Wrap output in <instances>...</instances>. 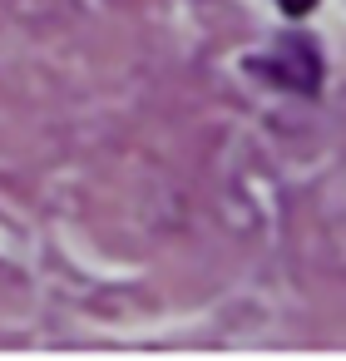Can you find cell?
<instances>
[{
  "mask_svg": "<svg viewBox=\"0 0 346 361\" xmlns=\"http://www.w3.org/2000/svg\"><path fill=\"white\" fill-rule=\"evenodd\" d=\"M252 70L267 75V80H277L282 90H302V94H316V85H321V55H316L311 40H282L277 55L257 60Z\"/></svg>",
  "mask_w": 346,
  "mask_h": 361,
  "instance_id": "obj_1",
  "label": "cell"
},
{
  "mask_svg": "<svg viewBox=\"0 0 346 361\" xmlns=\"http://www.w3.org/2000/svg\"><path fill=\"white\" fill-rule=\"evenodd\" d=\"M277 6H282L287 16H307V11L316 6V0H277Z\"/></svg>",
  "mask_w": 346,
  "mask_h": 361,
  "instance_id": "obj_2",
  "label": "cell"
}]
</instances>
